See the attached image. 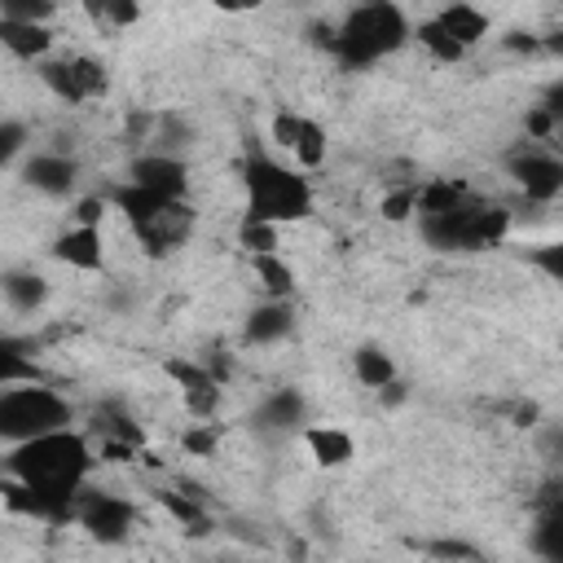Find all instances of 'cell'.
Returning <instances> with one entry per match:
<instances>
[{"label": "cell", "mask_w": 563, "mask_h": 563, "mask_svg": "<svg viewBox=\"0 0 563 563\" xmlns=\"http://www.w3.org/2000/svg\"><path fill=\"white\" fill-rule=\"evenodd\" d=\"M0 290H4V303L13 312H40L48 303V277L35 268H9L0 277Z\"/></svg>", "instance_id": "18"}, {"label": "cell", "mask_w": 563, "mask_h": 563, "mask_svg": "<svg viewBox=\"0 0 563 563\" xmlns=\"http://www.w3.org/2000/svg\"><path fill=\"white\" fill-rule=\"evenodd\" d=\"M303 444L312 449L317 466H343L356 453V444L343 427H303Z\"/></svg>", "instance_id": "19"}, {"label": "cell", "mask_w": 563, "mask_h": 563, "mask_svg": "<svg viewBox=\"0 0 563 563\" xmlns=\"http://www.w3.org/2000/svg\"><path fill=\"white\" fill-rule=\"evenodd\" d=\"M70 523L84 528L92 541L114 545V541H128V532L136 528V506L128 497H119V493H106V488H92L88 484L75 497V519Z\"/></svg>", "instance_id": "9"}, {"label": "cell", "mask_w": 563, "mask_h": 563, "mask_svg": "<svg viewBox=\"0 0 563 563\" xmlns=\"http://www.w3.org/2000/svg\"><path fill=\"white\" fill-rule=\"evenodd\" d=\"M70 422H75V405L57 387H44L35 378L0 387V440L4 444H22L35 435L62 431Z\"/></svg>", "instance_id": "6"}, {"label": "cell", "mask_w": 563, "mask_h": 563, "mask_svg": "<svg viewBox=\"0 0 563 563\" xmlns=\"http://www.w3.org/2000/svg\"><path fill=\"white\" fill-rule=\"evenodd\" d=\"M418 185H405V189H391L387 198H383V216L387 220H409V216H418Z\"/></svg>", "instance_id": "27"}, {"label": "cell", "mask_w": 563, "mask_h": 563, "mask_svg": "<svg viewBox=\"0 0 563 563\" xmlns=\"http://www.w3.org/2000/svg\"><path fill=\"white\" fill-rule=\"evenodd\" d=\"M532 550L545 559H563V501H550L541 510L537 532H532Z\"/></svg>", "instance_id": "23"}, {"label": "cell", "mask_w": 563, "mask_h": 563, "mask_svg": "<svg viewBox=\"0 0 563 563\" xmlns=\"http://www.w3.org/2000/svg\"><path fill=\"white\" fill-rule=\"evenodd\" d=\"M180 444L189 449V453H198V457H211L216 453V431H211V418H198L185 435H180Z\"/></svg>", "instance_id": "28"}, {"label": "cell", "mask_w": 563, "mask_h": 563, "mask_svg": "<svg viewBox=\"0 0 563 563\" xmlns=\"http://www.w3.org/2000/svg\"><path fill=\"white\" fill-rule=\"evenodd\" d=\"M295 334V299H277V295H264L246 321H242V339L251 347H277L282 339Z\"/></svg>", "instance_id": "15"}, {"label": "cell", "mask_w": 563, "mask_h": 563, "mask_svg": "<svg viewBox=\"0 0 563 563\" xmlns=\"http://www.w3.org/2000/svg\"><path fill=\"white\" fill-rule=\"evenodd\" d=\"M114 211L128 220V229L136 233V242L150 251V255H172L189 242L194 233V207L189 198H167V194H150L132 180H123L114 194H110Z\"/></svg>", "instance_id": "5"}, {"label": "cell", "mask_w": 563, "mask_h": 563, "mask_svg": "<svg viewBox=\"0 0 563 563\" xmlns=\"http://www.w3.org/2000/svg\"><path fill=\"white\" fill-rule=\"evenodd\" d=\"M541 106L550 110V119H554V128H563V79H554V84L545 88V97H541Z\"/></svg>", "instance_id": "29"}, {"label": "cell", "mask_w": 563, "mask_h": 563, "mask_svg": "<svg viewBox=\"0 0 563 563\" xmlns=\"http://www.w3.org/2000/svg\"><path fill=\"white\" fill-rule=\"evenodd\" d=\"M251 273L260 277L264 295H277V299H295V268L282 260V251H264V255H251Z\"/></svg>", "instance_id": "21"}, {"label": "cell", "mask_w": 563, "mask_h": 563, "mask_svg": "<svg viewBox=\"0 0 563 563\" xmlns=\"http://www.w3.org/2000/svg\"><path fill=\"white\" fill-rule=\"evenodd\" d=\"M273 136H277V145L295 158V167H303V172H317L321 163H325V128L321 123H312V119H303V114H277L273 119Z\"/></svg>", "instance_id": "14"}, {"label": "cell", "mask_w": 563, "mask_h": 563, "mask_svg": "<svg viewBox=\"0 0 563 563\" xmlns=\"http://www.w3.org/2000/svg\"><path fill=\"white\" fill-rule=\"evenodd\" d=\"M493 31V18L471 4V0H449L440 13L422 18L413 26V40L435 57V62H462L484 35Z\"/></svg>", "instance_id": "7"}, {"label": "cell", "mask_w": 563, "mask_h": 563, "mask_svg": "<svg viewBox=\"0 0 563 563\" xmlns=\"http://www.w3.org/2000/svg\"><path fill=\"white\" fill-rule=\"evenodd\" d=\"M97 31H128L141 22V0H79Z\"/></svg>", "instance_id": "22"}, {"label": "cell", "mask_w": 563, "mask_h": 563, "mask_svg": "<svg viewBox=\"0 0 563 563\" xmlns=\"http://www.w3.org/2000/svg\"><path fill=\"white\" fill-rule=\"evenodd\" d=\"M413 40V22L396 0H361L330 31V53L347 66H374Z\"/></svg>", "instance_id": "4"}, {"label": "cell", "mask_w": 563, "mask_h": 563, "mask_svg": "<svg viewBox=\"0 0 563 563\" xmlns=\"http://www.w3.org/2000/svg\"><path fill=\"white\" fill-rule=\"evenodd\" d=\"M352 374H356L361 387H374V391L396 387V361L383 347H356L352 352Z\"/></svg>", "instance_id": "20"}, {"label": "cell", "mask_w": 563, "mask_h": 563, "mask_svg": "<svg viewBox=\"0 0 563 563\" xmlns=\"http://www.w3.org/2000/svg\"><path fill=\"white\" fill-rule=\"evenodd\" d=\"M128 180L150 189V194H167V198H185L189 194V163L172 150H150L128 167Z\"/></svg>", "instance_id": "13"}, {"label": "cell", "mask_w": 563, "mask_h": 563, "mask_svg": "<svg viewBox=\"0 0 563 563\" xmlns=\"http://www.w3.org/2000/svg\"><path fill=\"white\" fill-rule=\"evenodd\" d=\"M31 150H35V145H31V123L9 114V119L0 123V163H4L9 172H18V163H22Z\"/></svg>", "instance_id": "24"}, {"label": "cell", "mask_w": 563, "mask_h": 563, "mask_svg": "<svg viewBox=\"0 0 563 563\" xmlns=\"http://www.w3.org/2000/svg\"><path fill=\"white\" fill-rule=\"evenodd\" d=\"M506 176L515 180V189L528 202H554V198H563V154H554L541 141H528L523 150H515L510 163H506Z\"/></svg>", "instance_id": "10"}, {"label": "cell", "mask_w": 563, "mask_h": 563, "mask_svg": "<svg viewBox=\"0 0 563 563\" xmlns=\"http://www.w3.org/2000/svg\"><path fill=\"white\" fill-rule=\"evenodd\" d=\"M35 75H40V84L62 101V106H84V101H97V97H106V88H110V75H106V66L97 62V57H88V53H53V57H44L40 66H35Z\"/></svg>", "instance_id": "8"}, {"label": "cell", "mask_w": 563, "mask_h": 563, "mask_svg": "<svg viewBox=\"0 0 563 563\" xmlns=\"http://www.w3.org/2000/svg\"><path fill=\"white\" fill-rule=\"evenodd\" d=\"M211 9H220V13H255L264 0H207Z\"/></svg>", "instance_id": "31"}, {"label": "cell", "mask_w": 563, "mask_h": 563, "mask_svg": "<svg viewBox=\"0 0 563 563\" xmlns=\"http://www.w3.org/2000/svg\"><path fill=\"white\" fill-rule=\"evenodd\" d=\"M506 229L510 211L475 198L457 180H435L418 194V233L431 251H479L501 242Z\"/></svg>", "instance_id": "2"}, {"label": "cell", "mask_w": 563, "mask_h": 563, "mask_svg": "<svg viewBox=\"0 0 563 563\" xmlns=\"http://www.w3.org/2000/svg\"><path fill=\"white\" fill-rule=\"evenodd\" d=\"M48 255L75 273H101L106 268V229L101 224H84L70 220V229H62L48 246Z\"/></svg>", "instance_id": "12"}, {"label": "cell", "mask_w": 563, "mask_h": 563, "mask_svg": "<svg viewBox=\"0 0 563 563\" xmlns=\"http://www.w3.org/2000/svg\"><path fill=\"white\" fill-rule=\"evenodd\" d=\"M57 0H0V18L9 22H53Z\"/></svg>", "instance_id": "25"}, {"label": "cell", "mask_w": 563, "mask_h": 563, "mask_svg": "<svg viewBox=\"0 0 563 563\" xmlns=\"http://www.w3.org/2000/svg\"><path fill=\"white\" fill-rule=\"evenodd\" d=\"M79 172H84L79 158L66 154V150H57V145H48V150H31V154L18 163L22 185L35 189V194H44V198H70L75 185H79Z\"/></svg>", "instance_id": "11"}, {"label": "cell", "mask_w": 563, "mask_h": 563, "mask_svg": "<svg viewBox=\"0 0 563 563\" xmlns=\"http://www.w3.org/2000/svg\"><path fill=\"white\" fill-rule=\"evenodd\" d=\"M0 44L9 48V57L40 66L44 57H53L57 35H53L48 22H9V18H0Z\"/></svg>", "instance_id": "17"}, {"label": "cell", "mask_w": 563, "mask_h": 563, "mask_svg": "<svg viewBox=\"0 0 563 563\" xmlns=\"http://www.w3.org/2000/svg\"><path fill=\"white\" fill-rule=\"evenodd\" d=\"M242 198H246V220L290 229V224L312 216L317 189H312V176L303 167L282 163L273 154H251L242 163Z\"/></svg>", "instance_id": "3"}, {"label": "cell", "mask_w": 563, "mask_h": 563, "mask_svg": "<svg viewBox=\"0 0 563 563\" xmlns=\"http://www.w3.org/2000/svg\"><path fill=\"white\" fill-rule=\"evenodd\" d=\"M303 413H308V400H303L295 387H277V391H268V396L255 405L251 427H255V431H268V435H286V431L303 427Z\"/></svg>", "instance_id": "16"}, {"label": "cell", "mask_w": 563, "mask_h": 563, "mask_svg": "<svg viewBox=\"0 0 563 563\" xmlns=\"http://www.w3.org/2000/svg\"><path fill=\"white\" fill-rule=\"evenodd\" d=\"M528 264H532L541 277H550V282H563V238L537 242V246L528 251Z\"/></svg>", "instance_id": "26"}, {"label": "cell", "mask_w": 563, "mask_h": 563, "mask_svg": "<svg viewBox=\"0 0 563 563\" xmlns=\"http://www.w3.org/2000/svg\"><path fill=\"white\" fill-rule=\"evenodd\" d=\"M97 457L92 440L70 427L4 444V506L44 523H70L75 497L88 488Z\"/></svg>", "instance_id": "1"}, {"label": "cell", "mask_w": 563, "mask_h": 563, "mask_svg": "<svg viewBox=\"0 0 563 563\" xmlns=\"http://www.w3.org/2000/svg\"><path fill=\"white\" fill-rule=\"evenodd\" d=\"M431 554H449V559H475L479 550H475V545H466V541H440V545H431Z\"/></svg>", "instance_id": "30"}]
</instances>
